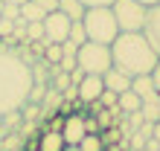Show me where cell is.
<instances>
[{
    "instance_id": "603a6c76",
    "label": "cell",
    "mask_w": 160,
    "mask_h": 151,
    "mask_svg": "<svg viewBox=\"0 0 160 151\" xmlns=\"http://www.w3.org/2000/svg\"><path fill=\"white\" fill-rule=\"evenodd\" d=\"M58 70H64V73H73V70H76V55H61Z\"/></svg>"
},
{
    "instance_id": "ba28073f",
    "label": "cell",
    "mask_w": 160,
    "mask_h": 151,
    "mask_svg": "<svg viewBox=\"0 0 160 151\" xmlns=\"http://www.w3.org/2000/svg\"><path fill=\"white\" fill-rule=\"evenodd\" d=\"M84 137V113H70L61 122V139L64 145H79Z\"/></svg>"
},
{
    "instance_id": "836d02e7",
    "label": "cell",
    "mask_w": 160,
    "mask_h": 151,
    "mask_svg": "<svg viewBox=\"0 0 160 151\" xmlns=\"http://www.w3.org/2000/svg\"><path fill=\"white\" fill-rule=\"evenodd\" d=\"M29 151H38V145H32V148H29Z\"/></svg>"
},
{
    "instance_id": "f546056e",
    "label": "cell",
    "mask_w": 160,
    "mask_h": 151,
    "mask_svg": "<svg viewBox=\"0 0 160 151\" xmlns=\"http://www.w3.org/2000/svg\"><path fill=\"white\" fill-rule=\"evenodd\" d=\"M0 3H12V6H23L26 0H0Z\"/></svg>"
},
{
    "instance_id": "4fadbf2b",
    "label": "cell",
    "mask_w": 160,
    "mask_h": 151,
    "mask_svg": "<svg viewBox=\"0 0 160 151\" xmlns=\"http://www.w3.org/2000/svg\"><path fill=\"white\" fill-rule=\"evenodd\" d=\"M117 108H119L122 113H137L140 108H143V99H140L134 90H125V93H119V99H117Z\"/></svg>"
},
{
    "instance_id": "6da1fadb",
    "label": "cell",
    "mask_w": 160,
    "mask_h": 151,
    "mask_svg": "<svg viewBox=\"0 0 160 151\" xmlns=\"http://www.w3.org/2000/svg\"><path fill=\"white\" fill-rule=\"evenodd\" d=\"M32 64L23 61L15 50H0V113H12L29 99Z\"/></svg>"
},
{
    "instance_id": "30bf717a",
    "label": "cell",
    "mask_w": 160,
    "mask_h": 151,
    "mask_svg": "<svg viewBox=\"0 0 160 151\" xmlns=\"http://www.w3.org/2000/svg\"><path fill=\"white\" fill-rule=\"evenodd\" d=\"M102 84H105V90H114V93L131 90V79L122 70H117V67H111L108 73H102Z\"/></svg>"
},
{
    "instance_id": "83f0119b",
    "label": "cell",
    "mask_w": 160,
    "mask_h": 151,
    "mask_svg": "<svg viewBox=\"0 0 160 151\" xmlns=\"http://www.w3.org/2000/svg\"><path fill=\"white\" fill-rule=\"evenodd\" d=\"M146 151H160V143H157L154 137H148V139H146Z\"/></svg>"
},
{
    "instance_id": "e0dca14e",
    "label": "cell",
    "mask_w": 160,
    "mask_h": 151,
    "mask_svg": "<svg viewBox=\"0 0 160 151\" xmlns=\"http://www.w3.org/2000/svg\"><path fill=\"white\" fill-rule=\"evenodd\" d=\"M41 61H44V64H58V61H61V44H50V41H47V44H44Z\"/></svg>"
},
{
    "instance_id": "44dd1931",
    "label": "cell",
    "mask_w": 160,
    "mask_h": 151,
    "mask_svg": "<svg viewBox=\"0 0 160 151\" xmlns=\"http://www.w3.org/2000/svg\"><path fill=\"white\" fill-rule=\"evenodd\" d=\"M0 17H6V21H18V17H21V6L0 3Z\"/></svg>"
},
{
    "instance_id": "277c9868",
    "label": "cell",
    "mask_w": 160,
    "mask_h": 151,
    "mask_svg": "<svg viewBox=\"0 0 160 151\" xmlns=\"http://www.w3.org/2000/svg\"><path fill=\"white\" fill-rule=\"evenodd\" d=\"M76 67L82 73H90V76H102L114 67L111 61V46L105 44H93V41H84L76 52Z\"/></svg>"
},
{
    "instance_id": "d6986e66",
    "label": "cell",
    "mask_w": 160,
    "mask_h": 151,
    "mask_svg": "<svg viewBox=\"0 0 160 151\" xmlns=\"http://www.w3.org/2000/svg\"><path fill=\"white\" fill-rule=\"evenodd\" d=\"M67 38H70V41L76 44V46H82L84 41H88V35H84V26H82V21H73V23H70V35H67Z\"/></svg>"
},
{
    "instance_id": "4316f807",
    "label": "cell",
    "mask_w": 160,
    "mask_h": 151,
    "mask_svg": "<svg viewBox=\"0 0 160 151\" xmlns=\"http://www.w3.org/2000/svg\"><path fill=\"white\" fill-rule=\"evenodd\" d=\"M84 3V9H96V6H111L114 0H82Z\"/></svg>"
},
{
    "instance_id": "cb8c5ba5",
    "label": "cell",
    "mask_w": 160,
    "mask_h": 151,
    "mask_svg": "<svg viewBox=\"0 0 160 151\" xmlns=\"http://www.w3.org/2000/svg\"><path fill=\"white\" fill-rule=\"evenodd\" d=\"M99 131H102V128H99V122L93 119L90 113H84V134H99Z\"/></svg>"
},
{
    "instance_id": "8fae6325",
    "label": "cell",
    "mask_w": 160,
    "mask_h": 151,
    "mask_svg": "<svg viewBox=\"0 0 160 151\" xmlns=\"http://www.w3.org/2000/svg\"><path fill=\"white\" fill-rule=\"evenodd\" d=\"M131 90H134L143 102H154V99H160L157 90H154L152 76H137V79H131Z\"/></svg>"
},
{
    "instance_id": "ffe728a7",
    "label": "cell",
    "mask_w": 160,
    "mask_h": 151,
    "mask_svg": "<svg viewBox=\"0 0 160 151\" xmlns=\"http://www.w3.org/2000/svg\"><path fill=\"white\" fill-rule=\"evenodd\" d=\"M26 41H44V23H26Z\"/></svg>"
},
{
    "instance_id": "9c48e42d",
    "label": "cell",
    "mask_w": 160,
    "mask_h": 151,
    "mask_svg": "<svg viewBox=\"0 0 160 151\" xmlns=\"http://www.w3.org/2000/svg\"><path fill=\"white\" fill-rule=\"evenodd\" d=\"M76 90H79V102H82V105L99 102L102 90H105V84H102V76H90V73H84V79L76 84Z\"/></svg>"
},
{
    "instance_id": "f1b7e54d",
    "label": "cell",
    "mask_w": 160,
    "mask_h": 151,
    "mask_svg": "<svg viewBox=\"0 0 160 151\" xmlns=\"http://www.w3.org/2000/svg\"><path fill=\"white\" fill-rule=\"evenodd\" d=\"M152 137L160 143V122H154V125H152Z\"/></svg>"
},
{
    "instance_id": "52a82bcc",
    "label": "cell",
    "mask_w": 160,
    "mask_h": 151,
    "mask_svg": "<svg viewBox=\"0 0 160 151\" xmlns=\"http://www.w3.org/2000/svg\"><path fill=\"white\" fill-rule=\"evenodd\" d=\"M143 38L148 41V46H152V50L157 52V58H160V3L148 6L146 23H143Z\"/></svg>"
},
{
    "instance_id": "d4e9b609",
    "label": "cell",
    "mask_w": 160,
    "mask_h": 151,
    "mask_svg": "<svg viewBox=\"0 0 160 151\" xmlns=\"http://www.w3.org/2000/svg\"><path fill=\"white\" fill-rule=\"evenodd\" d=\"M35 3H38V6L44 9V12H47V15H50V12H55V9H58V0H35Z\"/></svg>"
},
{
    "instance_id": "3957f363",
    "label": "cell",
    "mask_w": 160,
    "mask_h": 151,
    "mask_svg": "<svg viewBox=\"0 0 160 151\" xmlns=\"http://www.w3.org/2000/svg\"><path fill=\"white\" fill-rule=\"evenodd\" d=\"M82 26H84L88 41H93V44H105V46H111V44L117 41V35H119V26H117V17H114V12H111V6L84 9Z\"/></svg>"
},
{
    "instance_id": "7a4b0ae2",
    "label": "cell",
    "mask_w": 160,
    "mask_h": 151,
    "mask_svg": "<svg viewBox=\"0 0 160 151\" xmlns=\"http://www.w3.org/2000/svg\"><path fill=\"white\" fill-rule=\"evenodd\" d=\"M111 61L128 79H137V76H152L157 64V52L148 46L143 32H119L117 41L111 44Z\"/></svg>"
},
{
    "instance_id": "9a60e30c",
    "label": "cell",
    "mask_w": 160,
    "mask_h": 151,
    "mask_svg": "<svg viewBox=\"0 0 160 151\" xmlns=\"http://www.w3.org/2000/svg\"><path fill=\"white\" fill-rule=\"evenodd\" d=\"M58 12H64L70 21H82L84 17V3L82 0H58Z\"/></svg>"
},
{
    "instance_id": "ac0fdd59",
    "label": "cell",
    "mask_w": 160,
    "mask_h": 151,
    "mask_svg": "<svg viewBox=\"0 0 160 151\" xmlns=\"http://www.w3.org/2000/svg\"><path fill=\"white\" fill-rule=\"evenodd\" d=\"M157 102L160 99H154V102H143V108H140V116H143V122H157Z\"/></svg>"
},
{
    "instance_id": "4dcf8cb0",
    "label": "cell",
    "mask_w": 160,
    "mask_h": 151,
    "mask_svg": "<svg viewBox=\"0 0 160 151\" xmlns=\"http://www.w3.org/2000/svg\"><path fill=\"white\" fill-rule=\"evenodd\" d=\"M140 3H143V6H157L160 0H140Z\"/></svg>"
},
{
    "instance_id": "7c38bea8",
    "label": "cell",
    "mask_w": 160,
    "mask_h": 151,
    "mask_svg": "<svg viewBox=\"0 0 160 151\" xmlns=\"http://www.w3.org/2000/svg\"><path fill=\"white\" fill-rule=\"evenodd\" d=\"M35 145H38V151H61L64 148V139H61V131H50L44 128L38 139H35Z\"/></svg>"
},
{
    "instance_id": "2e32d148",
    "label": "cell",
    "mask_w": 160,
    "mask_h": 151,
    "mask_svg": "<svg viewBox=\"0 0 160 151\" xmlns=\"http://www.w3.org/2000/svg\"><path fill=\"white\" fill-rule=\"evenodd\" d=\"M79 148L82 151H105V143H102L99 134H84L82 143H79Z\"/></svg>"
},
{
    "instance_id": "7402d4cb",
    "label": "cell",
    "mask_w": 160,
    "mask_h": 151,
    "mask_svg": "<svg viewBox=\"0 0 160 151\" xmlns=\"http://www.w3.org/2000/svg\"><path fill=\"white\" fill-rule=\"evenodd\" d=\"M117 99H119V93H114V90H102L99 105H102V108H117Z\"/></svg>"
},
{
    "instance_id": "5bb4252c",
    "label": "cell",
    "mask_w": 160,
    "mask_h": 151,
    "mask_svg": "<svg viewBox=\"0 0 160 151\" xmlns=\"http://www.w3.org/2000/svg\"><path fill=\"white\" fill-rule=\"evenodd\" d=\"M21 17H23L26 23H41L44 17H47V12L35 3V0H26V3L21 6Z\"/></svg>"
},
{
    "instance_id": "484cf974",
    "label": "cell",
    "mask_w": 160,
    "mask_h": 151,
    "mask_svg": "<svg viewBox=\"0 0 160 151\" xmlns=\"http://www.w3.org/2000/svg\"><path fill=\"white\" fill-rule=\"evenodd\" d=\"M152 81H154V90H157V96H160V58H157L154 70H152Z\"/></svg>"
},
{
    "instance_id": "1f68e13d",
    "label": "cell",
    "mask_w": 160,
    "mask_h": 151,
    "mask_svg": "<svg viewBox=\"0 0 160 151\" xmlns=\"http://www.w3.org/2000/svg\"><path fill=\"white\" fill-rule=\"evenodd\" d=\"M61 151H82V148H79V145H64Z\"/></svg>"
},
{
    "instance_id": "5b68a950",
    "label": "cell",
    "mask_w": 160,
    "mask_h": 151,
    "mask_svg": "<svg viewBox=\"0 0 160 151\" xmlns=\"http://www.w3.org/2000/svg\"><path fill=\"white\" fill-rule=\"evenodd\" d=\"M111 12L117 17L119 32H143L148 6H143L140 0H114L111 3Z\"/></svg>"
},
{
    "instance_id": "d6a6232c",
    "label": "cell",
    "mask_w": 160,
    "mask_h": 151,
    "mask_svg": "<svg viewBox=\"0 0 160 151\" xmlns=\"http://www.w3.org/2000/svg\"><path fill=\"white\" fill-rule=\"evenodd\" d=\"M157 122H160V102H157Z\"/></svg>"
},
{
    "instance_id": "8992f818",
    "label": "cell",
    "mask_w": 160,
    "mask_h": 151,
    "mask_svg": "<svg viewBox=\"0 0 160 151\" xmlns=\"http://www.w3.org/2000/svg\"><path fill=\"white\" fill-rule=\"evenodd\" d=\"M44 41H50V44H61V41H67V35H70V17L64 15V12H50L44 17Z\"/></svg>"
}]
</instances>
